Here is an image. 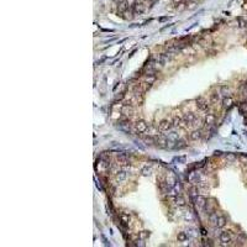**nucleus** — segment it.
I'll return each mask as SVG.
<instances>
[{"instance_id":"nucleus-18","label":"nucleus","mask_w":247,"mask_h":247,"mask_svg":"<svg viewBox=\"0 0 247 247\" xmlns=\"http://www.w3.org/2000/svg\"><path fill=\"white\" fill-rule=\"evenodd\" d=\"M182 122H183V119L178 118V116H176L174 119H173V125H174V126H181Z\"/></svg>"},{"instance_id":"nucleus-17","label":"nucleus","mask_w":247,"mask_h":247,"mask_svg":"<svg viewBox=\"0 0 247 247\" xmlns=\"http://www.w3.org/2000/svg\"><path fill=\"white\" fill-rule=\"evenodd\" d=\"M188 240V235L185 232H179L178 234V241H181V242H184V241Z\"/></svg>"},{"instance_id":"nucleus-13","label":"nucleus","mask_w":247,"mask_h":247,"mask_svg":"<svg viewBox=\"0 0 247 247\" xmlns=\"http://www.w3.org/2000/svg\"><path fill=\"white\" fill-rule=\"evenodd\" d=\"M151 173H152V168L148 167V166H145V167H142V169H141V174H142L143 177L151 176Z\"/></svg>"},{"instance_id":"nucleus-16","label":"nucleus","mask_w":247,"mask_h":247,"mask_svg":"<svg viewBox=\"0 0 247 247\" xmlns=\"http://www.w3.org/2000/svg\"><path fill=\"white\" fill-rule=\"evenodd\" d=\"M214 121H215V116L213 114H208V116L205 118V124L206 125H211V124H214Z\"/></svg>"},{"instance_id":"nucleus-10","label":"nucleus","mask_w":247,"mask_h":247,"mask_svg":"<svg viewBox=\"0 0 247 247\" xmlns=\"http://www.w3.org/2000/svg\"><path fill=\"white\" fill-rule=\"evenodd\" d=\"M195 202H197L198 209H203L204 206L206 205V200H205V198H203V197H199V195H197Z\"/></svg>"},{"instance_id":"nucleus-3","label":"nucleus","mask_w":247,"mask_h":247,"mask_svg":"<svg viewBox=\"0 0 247 247\" xmlns=\"http://www.w3.org/2000/svg\"><path fill=\"white\" fill-rule=\"evenodd\" d=\"M173 122H171L169 120H162L160 122V130L161 131H169L173 127Z\"/></svg>"},{"instance_id":"nucleus-4","label":"nucleus","mask_w":247,"mask_h":247,"mask_svg":"<svg viewBox=\"0 0 247 247\" xmlns=\"http://www.w3.org/2000/svg\"><path fill=\"white\" fill-rule=\"evenodd\" d=\"M168 141H169V139H167L166 136H163V135H158L156 137V143L160 147H166L167 143H168Z\"/></svg>"},{"instance_id":"nucleus-7","label":"nucleus","mask_w":247,"mask_h":247,"mask_svg":"<svg viewBox=\"0 0 247 247\" xmlns=\"http://www.w3.org/2000/svg\"><path fill=\"white\" fill-rule=\"evenodd\" d=\"M232 105H234V99L231 98V97H225L223 99V106L225 109H230Z\"/></svg>"},{"instance_id":"nucleus-14","label":"nucleus","mask_w":247,"mask_h":247,"mask_svg":"<svg viewBox=\"0 0 247 247\" xmlns=\"http://www.w3.org/2000/svg\"><path fill=\"white\" fill-rule=\"evenodd\" d=\"M118 162L121 166H125V164H127V157H126V155L121 153V155H119L118 156Z\"/></svg>"},{"instance_id":"nucleus-21","label":"nucleus","mask_w":247,"mask_h":247,"mask_svg":"<svg viewBox=\"0 0 247 247\" xmlns=\"http://www.w3.org/2000/svg\"><path fill=\"white\" fill-rule=\"evenodd\" d=\"M226 158H227L229 161H231V162H232V161H235V160H236V156H235V155H231V153H230V155H227V156H226Z\"/></svg>"},{"instance_id":"nucleus-6","label":"nucleus","mask_w":247,"mask_h":247,"mask_svg":"<svg viewBox=\"0 0 247 247\" xmlns=\"http://www.w3.org/2000/svg\"><path fill=\"white\" fill-rule=\"evenodd\" d=\"M194 121H195V115H194L193 113H188V114H185L184 116H183V122H184V124L192 125Z\"/></svg>"},{"instance_id":"nucleus-12","label":"nucleus","mask_w":247,"mask_h":247,"mask_svg":"<svg viewBox=\"0 0 247 247\" xmlns=\"http://www.w3.org/2000/svg\"><path fill=\"white\" fill-rule=\"evenodd\" d=\"M202 136H203L202 131H200V130H195V131H193V132L190 134V140L197 141V140H199V139H202Z\"/></svg>"},{"instance_id":"nucleus-15","label":"nucleus","mask_w":247,"mask_h":247,"mask_svg":"<svg viewBox=\"0 0 247 247\" xmlns=\"http://www.w3.org/2000/svg\"><path fill=\"white\" fill-rule=\"evenodd\" d=\"M230 89L226 87V85H223L221 88H220V94H223L224 97H230Z\"/></svg>"},{"instance_id":"nucleus-8","label":"nucleus","mask_w":247,"mask_h":247,"mask_svg":"<svg viewBox=\"0 0 247 247\" xmlns=\"http://www.w3.org/2000/svg\"><path fill=\"white\" fill-rule=\"evenodd\" d=\"M119 219H120V223H121L122 225H127L130 223V216H129L127 213H120Z\"/></svg>"},{"instance_id":"nucleus-20","label":"nucleus","mask_w":247,"mask_h":247,"mask_svg":"<svg viewBox=\"0 0 247 247\" xmlns=\"http://www.w3.org/2000/svg\"><path fill=\"white\" fill-rule=\"evenodd\" d=\"M219 99H220V94H214V95H211V101H219Z\"/></svg>"},{"instance_id":"nucleus-2","label":"nucleus","mask_w":247,"mask_h":247,"mask_svg":"<svg viewBox=\"0 0 247 247\" xmlns=\"http://www.w3.org/2000/svg\"><path fill=\"white\" fill-rule=\"evenodd\" d=\"M220 239V242H223V245H226L231 241V235H230V231H223L219 236Z\"/></svg>"},{"instance_id":"nucleus-9","label":"nucleus","mask_w":247,"mask_h":247,"mask_svg":"<svg viewBox=\"0 0 247 247\" xmlns=\"http://www.w3.org/2000/svg\"><path fill=\"white\" fill-rule=\"evenodd\" d=\"M216 226L219 227V229H221V227H224L225 225H226V218L225 216H223V215H220V216H218V219H216Z\"/></svg>"},{"instance_id":"nucleus-19","label":"nucleus","mask_w":247,"mask_h":247,"mask_svg":"<svg viewBox=\"0 0 247 247\" xmlns=\"http://www.w3.org/2000/svg\"><path fill=\"white\" fill-rule=\"evenodd\" d=\"M148 236H150V232H148V231H141V232H140V239H141V240L148 239Z\"/></svg>"},{"instance_id":"nucleus-1","label":"nucleus","mask_w":247,"mask_h":247,"mask_svg":"<svg viewBox=\"0 0 247 247\" xmlns=\"http://www.w3.org/2000/svg\"><path fill=\"white\" fill-rule=\"evenodd\" d=\"M147 129H148V125H147L143 120H139V121L135 124V130L137 131V132H140V134L146 132Z\"/></svg>"},{"instance_id":"nucleus-11","label":"nucleus","mask_w":247,"mask_h":247,"mask_svg":"<svg viewBox=\"0 0 247 247\" xmlns=\"http://www.w3.org/2000/svg\"><path fill=\"white\" fill-rule=\"evenodd\" d=\"M126 179V172L125 171H118L116 172V181L119 182V183H121V182H124Z\"/></svg>"},{"instance_id":"nucleus-5","label":"nucleus","mask_w":247,"mask_h":247,"mask_svg":"<svg viewBox=\"0 0 247 247\" xmlns=\"http://www.w3.org/2000/svg\"><path fill=\"white\" fill-rule=\"evenodd\" d=\"M197 106H198V109H200V110H203V111H205V110L209 109V104H208V101L205 100V99L200 98V99H198V100H197Z\"/></svg>"}]
</instances>
